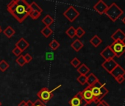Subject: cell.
<instances>
[{
  "label": "cell",
  "mask_w": 125,
  "mask_h": 106,
  "mask_svg": "<svg viewBox=\"0 0 125 106\" xmlns=\"http://www.w3.org/2000/svg\"><path fill=\"white\" fill-rule=\"evenodd\" d=\"M102 42V40L97 35H95L91 40H90V43L94 46V47H98Z\"/></svg>",
  "instance_id": "20"
},
{
  "label": "cell",
  "mask_w": 125,
  "mask_h": 106,
  "mask_svg": "<svg viewBox=\"0 0 125 106\" xmlns=\"http://www.w3.org/2000/svg\"><path fill=\"white\" fill-rule=\"evenodd\" d=\"M0 106H2V102H0Z\"/></svg>",
  "instance_id": "41"
},
{
  "label": "cell",
  "mask_w": 125,
  "mask_h": 106,
  "mask_svg": "<svg viewBox=\"0 0 125 106\" xmlns=\"http://www.w3.org/2000/svg\"><path fill=\"white\" fill-rule=\"evenodd\" d=\"M3 33L5 34V35L7 38H10L11 37H13V36L15 35L16 31H15V30H14L12 27L8 26V27H7L4 30Z\"/></svg>",
  "instance_id": "18"
},
{
  "label": "cell",
  "mask_w": 125,
  "mask_h": 106,
  "mask_svg": "<svg viewBox=\"0 0 125 106\" xmlns=\"http://www.w3.org/2000/svg\"><path fill=\"white\" fill-rule=\"evenodd\" d=\"M118 65V64L114 60V59H111V60H108V61H104L102 64V68L107 71L109 74H110V72Z\"/></svg>",
  "instance_id": "8"
},
{
  "label": "cell",
  "mask_w": 125,
  "mask_h": 106,
  "mask_svg": "<svg viewBox=\"0 0 125 106\" xmlns=\"http://www.w3.org/2000/svg\"><path fill=\"white\" fill-rule=\"evenodd\" d=\"M70 64H71V65H72V66H74V68H77H77L81 65V61H80L77 58H74L71 61Z\"/></svg>",
  "instance_id": "29"
},
{
  "label": "cell",
  "mask_w": 125,
  "mask_h": 106,
  "mask_svg": "<svg viewBox=\"0 0 125 106\" xmlns=\"http://www.w3.org/2000/svg\"><path fill=\"white\" fill-rule=\"evenodd\" d=\"M16 64H18L20 66H24L27 63H26V61H25V59H24V56L23 55H20V56H19L16 59Z\"/></svg>",
  "instance_id": "27"
},
{
  "label": "cell",
  "mask_w": 125,
  "mask_h": 106,
  "mask_svg": "<svg viewBox=\"0 0 125 106\" xmlns=\"http://www.w3.org/2000/svg\"><path fill=\"white\" fill-rule=\"evenodd\" d=\"M115 80H116V82H117L118 83L121 84V83L125 80V77H124V76H119V77H116Z\"/></svg>",
  "instance_id": "36"
},
{
  "label": "cell",
  "mask_w": 125,
  "mask_h": 106,
  "mask_svg": "<svg viewBox=\"0 0 125 106\" xmlns=\"http://www.w3.org/2000/svg\"><path fill=\"white\" fill-rule=\"evenodd\" d=\"M63 16L70 21H74L80 16V12L75 9L74 6H69L68 9L63 13Z\"/></svg>",
  "instance_id": "6"
},
{
  "label": "cell",
  "mask_w": 125,
  "mask_h": 106,
  "mask_svg": "<svg viewBox=\"0 0 125 106\" xmlns=\"http://www.w3.org/2000/svg\"><path fill=\"white\" fill-rule=\"evenodd\" d=\"M12 52L13 53V54H14L16 56L19 57V56H20V55H21V53H22L23 52H22L20 49H19L18 47L15 46V48L12 50Z\"/></svg>",
  "instance_id": "31"
},
{
  "label": "cell",
  "mask_w": 125,
  "mask_h": 106,
  "mask_svg": "<svg viewBox=\"0 0 125 106\" xmlns=\"http://www.w3.org/2000/svg\"><path fill=\"white\" fill-rule=\"evenodd\" d=\"M77 72L80 75H86L90 72V69L85 64H81V65L77 68Z\"/></svg>",
  "instance_id": "17"
},
{
  "label": "cell",
  "mask_w": 125,
  "mask_h": 106,
  "mask_svg": "<svg viewBox=\"0 0 125 106\" xmlns=\"http://www.w3.org/2000/svg\"><path fill=\"white\" fill-rule=\"evenodd\" d=\"M37 96L39 98V99L44 103L51 100L54 94H53V91H50L47 88L44 87V88H42L37 93Z\"/></svg>",
  "instance_id": "5"
},
{
  "label": "cell",
  "mask_w": 125,
  "mask_h": 106,
  "mask_svg": "<svg viewBox=\"0 0 125 106\" xmlns=\"http://www.w3.org/2000/svg\"><path fill=\"white\" fill-rule=\"evenodd\" d=\"M83 106H96V104L93 102V103H91V104H85Z\"/></svg>",
  "instance_id": "38"
},
{
  "label": "cell",
  "mask_w": 125,
  "mask_h": 106,
  "mask_svg": "<svg viewBox=\"0 0 125 106\" xmlns=\"http://www.w3.org/2000/svg\"><path fill=\"white\" fill-rule=\"evenodd\" d=\"M8 11L19 22H23L30 13V4L25 0H13L7 5Z\"/></svg>",
  "instance_id": "1"
},
{
  "label": "cell",
  "mask_w": 125,
  "mask_h": 106,
  "mask_svg": "<svg viewBox=\"0 0 125 106\" xmlns=\"http://www.w3.org/2000/svg\"><path fill=\"white\" fill-rule=\"evenodd\" d=\"M66 34L70 38H74L76 36V29L73 27L71 26L66 31Z\"/></svg>",
  "instance_id": "23"
},
{
  "label": "cell",
  "mask_w": 125,
  "mask_h": 106,
  "mask_svg": "<svg viewBox=\"0 0 125 106\" xmlns=\"http://www.w3.org/2000/svg\"><path fill=\"white\" fill-rule=\"evenodd\" d=\"M77 80L80 85H84L85 84H86V82H87V76L86 75H80L79 77H77Z\"/></svg>",
  "instance_id": "28"
},
{
  "label": "cell",
  "mask_w": 125,
  "mask_h": 106,
  "mask_svg": "<svg viewBox=\"0 0 125 106\" xmlns=\"http://www.w3.org/2000/svg\"><path fill=\"white\" fill-rule=\"evenodd\" d=\"M83 101L84 100H83L82 91H80L69 100V103L70 106H81L83 105Z\"/></svg>",
  "instance_id": "9"
},
{
  "label": "cell",
  "mask_w": 125,
  "mask_h": 106,
  "mask_svg": "<svg viewBox=\"0 0 125 106\" xmlns=\"http://www.w3.org/2000/svg\"><path fill=\"white\" fill-rule=\"evenodd\" d=\"M24 58L25 61H26V63H27V64L30 63V62L32 61V57L30 54H28V53H27V54L24 56Z\"/></svg>",
  "instance_id": "34"
},
{
  "label": "cell",
  "mask_w": 125,
  "mask_h": 106,
  "mask_svg": "<svg viewBox=\"0 0 125 106\" xmlns=\"http://www.w3.org/2000/svg\"><path fill=\"white\" fill-rule=\"evenodd\" d=\"M108 8V5L104 2L102 0H100L94 6V9L99 13V14H104L107 9Z\"/></svg>",
  "instance_id": "11"
},
{
  "label": "cell",
  "mask_w": 125,
  "mask_h": 106,
  "mask_svg": "<svg viewBox=\"0 0 125 106\" xmlns=\"http://www.w3.org/2000/svg\"><path fill=\"white\" fill-rule=\"evenodd\" d=\"M71 46L76 51V52H79L83 46L84 44L80 40V39H76L74 41H73L71 44Z\"/></svg>",
  "instance_id": "16"
},
{
  "label": "cell",
  "mask_w": 125,
  "mask_h": 106,
  "mask_svg": "<svg viewBox=\"0 0 125 106\" xmlns=\"http://www.w3.org/2000/svg\"><path fill=\"white\" fill-rule=\"evenodd\" d=\"M2 30L1 27H0V33H1V32H2Z\"/></svg>",
  "instance_id": "40"
},
{
  "label": "cell",
  "mask_w": 125,
  "mask_h": 106,
  "mask_svg": "<svg viewBox=\"0 0 125 106\" xmlns=\"http://www.w3.org/2000/svg\"><path fill=\"white\" fill-rule=\"evenodd\" d=\"M32 106H46V105L43 102H41L40 99H37L32 103Z\"/></svg>",
  "instance_id": "33"
},
{
  "label": "cell",
  "mask_w": 125,
  "mask_h": 106,
  "mask_svg": "<svg viewBox=\"0 0 125 106\" xmlns=\"http://www.w3.org/2000/svg\"><path fill=\"white\" fill-rule=\"evenodd\" d=\"M122 22H123V23H124V24H125V16H124V17L123 18V19H122Z\"/></svg>",
  "instance_id": "39"
},
{
  "label": "cell",
  "mask_w": 125,
  "mask_h": 106,
  "mask_svg": "<svg viewBox=\"0 0 125 106\" xmlns=\"http://www.w3.org/2000/svg\"><path fill=\"white\" fill-rule=\"evenodd\" d=\"M46 58L47 61H52L54 58V55L52 52H46Z\"/></svg>",
  "instance_id": "35"
},
{
  "label": "cell",
  "mask_w": 125,
  "mask_h": 106,
  "mask_svg": "<svg viewBox=\"0 0 125 106\" xmlns=\"http://www.w3.org/2000/svg\"><path fill=\"white\" fill-rule=\"evenodd\" d=\"M100 55L104 59V61H108V60H111V59H114L115 54L113 52V50L111 49L110 46H107V47H105L101 52H100Z\"/></svg>",
  "instance_id": "10"
},
{
  "label": "cell",
  "mask_w": 125,
  "mask_h": 106,
  "mask_svg": "<svg viewBox=\"0 0 125 106\" xmlns=\"http://www.w3.org/2000/svg\"><path fill=\"white\" fill-rule=\"evenodd\" d=\"M112 39L114 41H120L124 42L125 41V33L121 30V29H118L112 35H111Z\"/></svg>",
  "instance_id": "12"
},
{
  "label": "cell",
  "mask_w": 125,
  "mask_h": 106,
  "mask_svg": "<svg viewBox=\"0 0 125 106\" xmlns=\"http://www.w3.org/2000/svg\"><path fill=\"white\" fill-rule=\"evenodd\" d=\"M32 103H33V102H32V101H30V100H28L27 102L23 100V101H21V102L18 105V106H32Z\"/></svg>",
  "instance_id": "32"
},
{
  "label": "cell",
  "mask_w": 125,
  "mask_h": 106,
  "mask_svg": "<svg viewBox=\"0 0 125 106\" xmlns=\"http://www.w3.org/2000/svg\"><path fill=\"white\" fill-rule=\"evenodd\" d=\"M96 106H110L109 104L107 103V102H105L104 100H101L100 102H99L98 103H96Z\"/></svg>",
  "instance_id": "37"
},
{
  "label": "cell",
  "mask_w": 125,
  "mask_h": 106,
  "mask_svg": "<svg viewBox=\"0 0 125 106\" xmlns=\"http://www.w3.org/2000/svg\"><path fill=\"white\" fill-rule=\"evenodd\" d=\"M9 67H10V65L5 60H2L0 61V71L1 72H5Z\"/></svg>",
  "instance_id": "24"
},
{
  "label": "cell",
  "mask_w": 125,
  "mask_h": 106,
  "mask_svg": "<svg viewBox=\"0 0 125 106\" xmlns=\"http://www.w3.org/2000/svg\"><path fill=\"white\" fill-rule=\"evenodd\" d=\"M41 22H42L43 24H44L46 27H49L52 24H53V22H54V19H53L50 15L48 14V15H46V16L43 18Z\"/></svg>",
  "instance_id": "19"
},
{
  "label": "cell",
  "mask_w": 125,
  "mask_h": 106,
  "mask_svg": "<svg viewBox=\"0 0 125 106\" xmlns=\"http://www.w3.org/2000/svg\"><path fill=\"white\" fill-rule=\"evenodd\" d=\"M111 49L114 52L115 56L117 58H120L125 52V43L124 42L116 41H114L111 45H110Z\"/></svg>",
  "instance_id": "4"
},
{
  "label": "cell",
  "mask_w": 125,
  "mask_h": 106,
  "mask_svg": "<svg viewBox=\"0 0 125 106\" xmlns=\"http://www.w3.org/2000/svg\"><path fill=\"white\" fill-rule=\"evenodd\" d=\"M123 11L121 8H120L117 4H115V2H113L110 6H108L106 12L104 13V14L113 22H115V21H117L121 16L123 14Z\"/></svg>",
  "instance_id": "3"
},
{
  "label": "cell",
  "mask_w": 125,
  "mask_h": 106,
  "mask_svg": "<svg viewBox=\"0 0 125 106\" xmlns=\"http://www.w3.org/2000/svg\"><path fill=\"white\" fill-rule=\"evenodd\" d=\"M41 33L45 37V38H49L52 33H53V30L50 28V27H44L41 30Z\"/></svg>",
  "instance_id": "21"
},
{
  "label": "cell",
  "mask_w": 125,
  "mask_h": 106,
  "mask_svg": "<svg viewBox=\"0 0 125 106\" xmlns=\"http://www.w3.org/2000/svg\"><path fill=\"white\" fill-rule=\"evenodd\" d=\"M90 88L94 96V103L96 104L100 102L101 100H102L103 98L109 92L108 89L105 87L104 84H102V83H100L99 80L96 82L94 85L91 86Z\"/></svg>",
  "instance_id": "2"
},
{
  "label": "cell",
  "mask_w": 125,
  "mask_h": 106,
  "mask_svg": "<svg viewBox=\"0 0 125 106\" xmlns=\"http://www.w3.org/2000/svg\"><path fill=\"white\" fill-rule=\"evenodd\" d=\"M82 94H83V100L85 101V104H91V103L94 102V96L89 86L86 87L82 91Z\"/></svg>",
  "instance_id": "7"
},
{
  "label": "cell",
  "mask_w": 125,
  "mask_h": 106,
  "mask_svg": "<svg viewBox=\"0 0 125 106\" xmlns=\"http://www.w3.org/2000/svg\"><path fill=\"white\" fill-rule=\"evenodd\" d=\"M110 74L115 79L119 76H124L125 74V69H123L119 64L110 72Z\"/></svg>",
  "instance_id": "13"
},
{
  "label": "cell",
  "mask_w": 125,
  "mask_h": 106,
  "mask_svg": "<svg viewBox=\"0 0 125 106\" xmlns=\"http://www.w3.org/2000/svg\"><path fill=\"white\" fill-rule=\"evenodd\" d=\"M30 10L31 11H36V12H38L39 13H42L43 12V10L42 8L35 2H32L30 5Z\"/></svg>",
  "instance_id": "22"
},
{
  "label": "cell",
  "mask_w": 125,
  "mask_h": 106,
  "mask_svg": "<svg viewBox=\"0 0 125 106\" xmlns=\"http://www.w3.org/2000/svg\"><path fill=\"white\" fill-rule=\"evenodd\" d=\"M49 46L52 50H57V49L60 47V43H59L57 40L54 39V40H52V41L49 43Z\"/></svg>",
  "instance_id": "25"
},
{
  "label": "cell",
  "mask_w": 125,
  "mask_h": 106,
  "mask_svg": "<svg viewBox=\"0 0 125 106\" xmlns=\"http://www.w3.org/2000/svg\"><path fill=\"white\" fill-rule=\"evenodd\" d=\"M29 46H30L29 43L24 38H21L16 43V46L18 47L19 49H20L22 52L26 50L29 47Z\"/></svg>",
  "instance_id": "14"
},
{
  "label": "cell",
  "mask_w": 125,
  "mask_h": 106,
  "mask_svg": "<svg viewBox=\"0 0 125 106\" xmlns=\"http://www.w3.org/2000/svg\"><path fill=\"white\" fill-rule=\"evenodd\" d=\"M85 34V31L83 29V27H78L76 29V36H77L78 38H82Z\"/></svg>",
  "instance_id": "26"
},
{
  "label": "cell",
  "mask_w": 125,
  "mask_h": 106,
  "mask_svg": "<svg viewBox=\"0 0 125 106\" xmlns=\"http://www.w3.org/2000/svg\"><path fill=\"white\" fill-rule=\"evenodd\" d=\"M98 81H99L98 77L93 73H91L88 76H87V82H86V83L90 87L92 86L93 85H94Z\"/></svg>",
  "instance_id": "15"
},
{
  "label": "cell",
  "mask_w": 125,
  "mask_h": 106,
  "mask_svg": "<svg viewBox=\"0 0 125 106\" xmlns=\"http://www.w3.org/2000/svg\"><path fill=\"white\" fill-rule=\"evenodd\" d=\"M41 13H39L38 12L36 11H30V13L29 14V16H30L31 19H32L33 20H36L38 19L40 16H41Z\"/></svg>",
  "instance_id": "30"
}]
</instances>
